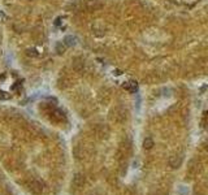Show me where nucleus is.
<instances>
[{"label": "nucleus", "instance_id": "7ed1b4c3", "mask_svg": "<svg viewBox=\"0 0 208 195\" xmlns=\"http://www.w3.org/2000/svg\"><path fill=\"white\" fill-rule=\"evenodd\" d=\"M100 4L98 3V0H86V8L90 9V11H94L95 8H99Z\"/></svg>", "mask_w": 208, "mask_h": 195}, {"label": "nucleus", "instance_id": "39448f33", "mask_svg": "<svg viewBox=\"0 0 208 195\" xmlns=\"http://www.w3.org/2000/svg\"><path fill=\"white\" fill-rule=\"evenodd\" d=\"M73 68H74L75 72L82 70V68H83V61H82L81 59H74V61H73Z\"/></svg>", "mask_w": 208, "mask_h": 195}, {"label": "nucleus", "instance_id": "423d86ee", "mask_svg": "<svg viewBox=\"0 0 208 195\" xmlns=\"http://www.w3.org/2000/svg\"><path fill=\"white\" fill-rule=\"evenodd\" d=\"M65 49H66V47L62 42H59L57 45H56V51H57V53H64Z\"/></svg>", "mask_w": 208, "mask_h": 195}, {"label": "nucleus", "instance_id": "9d476101", "mask_svg": "<svg viewBox=\"0 0 208 195\" xmlns=\"http://www.w3.org/2000/svg\"><path fill=\"white\" fill-rule=\"evenodd\" d=\"M151 146H152V141H151V139H146V141H144V147L150 148Z\"/></svg>", "mask_w": 208, "mask_h": 195}, {"label": "nucleus", "instance_id": "1a4fd4ad", "mask_svg": "<svg viewBox=\"0 0 208 195\" xmlns=\"http://www.w3.org/2000/svg\"><path fill=\"white\" fill-rule=\"evenodd\" d=\"M8 98H11V95H8V92L0 91V99H8Z\"/></svg>", "mask_w": 208, "mask_h": 195}, {"label": "nucleus", "instance_id": "6e6552de", "mask_svg": "<svg viewBox=\"0 0 208 195\" xmlns=\"http://www.w3.org/2000/svg\"><path fill=\"white\" fill-rule=\"evenodd\" d=\"M26 55L30 56V57H36V56H38V52H36V49L30 48V49H28V51H26Z\"/></svg>", "mask_w": 208, "mask_h": 195}, {"label": "nucleus", "instance_id": "20e7f679", "mask_svg": "<svg viewBox=\"0 0 208 195\" xmlns=\"http://www.w3.org/2000/svg\"><path fill=\"white\" fill-rule=\"evenodd\" d=\"M92 34H95L96 36H102L104 34V30L99 23H95V25H92Z\"/></svg>", "mask_w": 208, "mask_h": 195}, {"label": "nucleus", "instance_id": "0eeeda50", "mask_svg": "<svg viewBox=\"0 0 208 195\" xmlns=\"http://www.w3.org/2000/svg\"><path fill=\"white\" fill-rule=\"evenodd\" d=\"M125 89H128L130 91H135L137 90V83L135 82H129V85L128 83L125 85Z\"/></svg>", "mask_w": 208, "mask_h": 195}, {"label": "nucleus", "instance_id": "f03ea898", "mask_svg": "<svg viewBox=\"0 0 208 195\" xmlns=\"http://www.w3.org/2000/svg\"><path fill=\"white\" fill-rule=\"evenodd\" d=\"M62 43L65 45V47H72L75 45V38L73 35H66L64 38V40H62Z\"/></svg>", "mask_w": 208, "mask_h": 195}, {"label": "nucleus", "instance_id": "f257e3e1", "mask_svg": "<svg viewBox=\"0 0 208 195\" xmlns=\"http://www.w3.org/2000/svg\"><path fill=\"white\" fill-rule=\"evenodd\" d=\"M49 118L51 121L55 124H60V122H65L66 121V115L61 109H53L49 113Z\"/></svg>", "mask_w": 208, "mask_h": 195}]
</instances>
